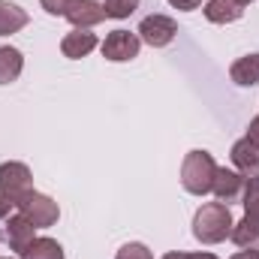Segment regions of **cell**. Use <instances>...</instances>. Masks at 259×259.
I'll use <instances>...</instances> for the list:
<instances>
[{"label":"cell","mask_w":259,"mask_h":259,"mask_svg":"<svg viewBox=\"0 0 259 259\" xmlns=\"http://www.w3.org/2000/svg\"><path fill=\"white\" fill-rule=\"evenodd\" d=\"M247 139H253V142L259 145V115L250 121V127H247Z\"/></svg>","instance_id":"cell-23"},{"label":"cell","mask_w":259,"mask_h":259,"mask_svg":"<svg viewBox=\"0 0 259 259\" xmlns=\"http://www.w3.org/2000/svg\"><path fill=\"white\" fill-rule=\"evenodd\" d=\"M244 175L235 172V169H226V166H217V175H214V184H211V193L217 196L220 202H235L238 196L244 193Z\"/></svg>","instance_id":"cell-8"},{"label":"cell","mask_w":259,"mask_h":259,"mask_svg":"<svg viewBox=\"0 0 259 259\" xmlns=\"http://www.w3.org/2000/svg\"><path fill=\"white\" fill-rule=\"evenodd\" d=\"M229 78H232L235 84H241V88H253V84H259V52L256 55L238 58L235 64L229 66Z\"/></svg>","instance_id":"cell-13"},{"label":"cell","mask_w":259,"mask_h":259,"mask_svg":"<svg viewBox=\"0 0 259 259\" xmlns=\"http://www.w3.org/2000/svg\"><path fill=\"white\" fill-rule=\"evenodd\" d=\"M106 18V9H103V3H97V0H78L69 12H66V21L72 24V27H78V30H91L94 24H100Z\"/></svg>","instance_id":"cell-10"},{"label":"cell","mask_w":259,"mask_h":259,"mask_svg":"<svg viewBox=\"0 0 259 259\" xmlns=\"http://www.w3.org/2000/svg\"><path fill=\"white\" fill-rule=\"evenodd\" d=\"M139 49H142V39L139 33H130V30H112L103 42V58L112 61V64H127L133 58H139Z\"/></svg>","instance_id":"cell-6"},{"label":"cell","mask_w":259,"mask_h":259,"mask_svg":"<svg viewBox=\"0 0 259 259\" xmlns=\"http://www.w3.org/2000/svg\"><path fill=\"white\" fill-rule=\"evenodd\" d=\"M33 190V175L24 163L6 160L0 163V220L9 217L12 208H18L21 196Z\"/></svg>","instance_id":"cell-2"},{"label":"cell","mask_w":259,"mask_h":259,"mask_svg":"<svg viewBox=\"0 0 259 259\" xmlns=\"http://www.w3.org/2000/svg\"><path fill=\"white\" fill-rule=\"evenodd\" d=\"M169 6H175V9H181V12H193L202 6V0H169Z\"/></svg>","instance_id":"cell-21"},{"label":"cell","mask_w":259,"mask_h":259,"mask_svg":"<svg viewBox=\"0 0 259 259\" xmlns=\"http://www.w3.org/2000/svg\"><path fill=\"white\" fill-rule=\"evenodd\" d=\"M244 217L232 226V241L238 247H256L259 244V175H250L244 181Z\"/></svg>","instance_id":"cell-3"},{"label":"cell","mask_w":259,"mask_h":259,"mask_svg":"<svg viewBox=\"0 0 259 259\" xmlns=\"http://www.w3.org/2000/svg\"><path fill=\"white\" fill-rule=\"evenodd\" d=\"M27 12L9 0H0V36H9V33H18L21 27H27Z\"/></svg>","instance_id":"cell-15"},{"label":"cell","mask_w":259,"mask_h":259,"mask_svg":"<svg viewBox=\"0 0 259 259\" xmlns=\"http://www.w3.org/2000/svg\"><path fill=\"white\" fill-rule=\"evenodd\" d=\"M115 259H154V253H151L145 244L130 241V244H124V247L118 250V256H115Z\"/></svg>","instance_id":"cell-19"},{"label":"cell","mask_w":259,"mask_h":259,"mask_svg":"<svg viewBox=\"0 0 259 259\" xmlns=\"http://www.w3.org/2000/svg\"><path fill=\"white\" fill-rule=\"evenodd\" d=\"M42 3V9L49 12V15H58V18H66V12L78 3V0H39Z\"/></svg>","instance_id":"cell-20"},{"label":"cell","mask_w":259,"mask_h":259,"mask_svg":"<svg viewBox=\"0 0 259 259\" xmlns=\"http://www.w3.org/2000/svg\"><path fill=\"white\" fill-rule=\"evenodd\" d=\"M232 211L226 202H205L193 217V238L199 244H220L232 235Z\"/></svg>","instance_id":"cell-1"},{"label":"cell","mask_w":259,"mask_h":259,"mask_svg":"<svg viewBox=\"0 0 259 259\" xmlns=\"http://www.w3.org/2000/svg\"><path fill=\"white\" fill-rule=\"evenodd\" d=\"M214 175H217V163H214V157L208 151H190L184 157V163H181V184L193 196L211 193Z\"/></svg>","instance_id":"cell-4"},{"label":"cell","mask_w":259,"mask_h":259,"mask_svg":"<svg viewBox=\"0 0 259 259\" xmlns=\"http://www.w3.org/2000/svg\"><path fill=\"white\" fill-rule=\"evenodd\" d=\"M163 259H217L214 253H166Z\"/></svg>","instance_id":"cell-22"},{"label":"cell","mask_w":259,"mask_h":259,"mask_svg":"<svg viewBox=\"0 0 259 259\" xmlns=\"http://www.w3.org/2000/svg\"><path fill=\"white\" fill-rule=\"evenodd\" d=\"M103 9H106V18H130L139 9V0H106Z\"/></svg>","instance_id":"cell-18"},{"label":"cell","mask_w":259,"mask_h":259,"mask_svg":"<svg viewBox=\"0 0 259 259\" xmlns=\"http://www.w3.org/2000/svg\"><path fill=\"white\" fill-rule=\"evenodd\" d=\"M235 3H238V6H247V3H253V0H235Z\"/></svg>","instance_id":"cell-25"},{"label":"cell","mask_w":259,"mask_h":259,"mask_svg":"<svg viewBox=\"0 0 259 259\" xmlns=\"http://www.w3.org/2000/svg\"><path fill=\"white\" fill-rule=\"evenodd\" d=\"M33 229H36V226H33L27 217L15 214V217H9V220H6V226H3V232H0V238H3L15 253H21V250L36 238V235H33Z\"/></svg>","instance_id":"cell-9"},{"label":"cell","mask_w":259,"mask_h":259,"mask_svg":"<svg viewBox=\"0 0 259 259\" xmlns=\"http://www.w3.org/2000/svg\"><path fill=\"white\" fill-rule=\"evenodd\" d=\"M18 214H21V217H27L36 229H49V226H55V223H58L61 208H58V202H55L52 196L30 190V193L21 196V202H18Z\"/></svg>","instance_id":"cell-5"},{"label":"cell","mask_w":259,"mask_h":259,"mask_svg":"<svg viewBox=\"0 0 259 259\" xmlns=\"http://www.w3.org/2000/svg\"><path fill=\"white\" fill-rule=\"evenodd\" d=\"M94 49H97V33H91V30H78L75 27L72 33H66L64 39H61V55L69 58V61H81Z\"/></svg>","instance_id":"cell-11"},{"label":"cell","mask_w":259,"mask_h":259,"mask_svg":"<svg viewBox=\"0 0 259 259\" xmlns=\"http://www.w3.org/2000/svg\"><path fill=\"white\" fill-rule=\"evenodd\" d=\"M24 69V58L12 46H0V84H12Z\"/></svg>","instance_id":"cell-16"},{"label":"cell","mask_w":259,"mask_h":259,"mask_svg":"<svg viewBox=\"0 0 259 259\" xmlns=\"http://www.w3.org/2000/svg\"><path fill=\"white\" fill-rule=\"evenodd\" d=\"M244 15V6H238L235 0H208L205 3V18L214 24H232Z\"/></svg>","instance_id":"cell-14"},{"label":"cell","mask_w":259,"mask_h":259,"mask_svg":"<svg viewBox=\"0 0 259 259\" xmlns=\"http://www.w3.org/2000/svg\"><path fill=\"white\" fill-rule=\"evenodd\" d=\"M178 36V24L169 15H148L139 24V39L148 42L151 49H163Z\"/></svg>","instance_id":"cell-7"},{"label":"cell","mask_w":259,"mask_h":259,"mask_svg":"<svg viewBox=\"0 0 259 259\" xmlns=\"http://www.w3.org/2000/svg\"><path fill=\"white\" fill-rule=\"evenodd\" d=\"M232 259H259V250H253V247H244V250H238Z\"/></svg>","instance_id":"cell-24"},{"label":"cell","mask_w":259,"mask_h":259,"mask_svg":"<svg viewBox=\"0 0 259 259\" xmlns=\"http://www.w3.org/2000/svg\"><path fill=\"white\" fill-rule=\"evenodd\" d=\"M18 256L21 259H64V247L55 238H33Z\"/></svg>","instance_id":"cell-17"},{"label":"cell","mask_w":259,"mask_h":259,"mask_svg":"<svg viewBox=\"0 0 259 259\" xmlns=\"http://www.w3.org/2000/svg\"><path fill=\"white\" fill-rule=\"evenodd\" d=\"M232 163H235V169L241 172V175H259V145L253 139H238L235 145H232Z\"/></svg>","instance_id":"cell-12"}]
</instances>
